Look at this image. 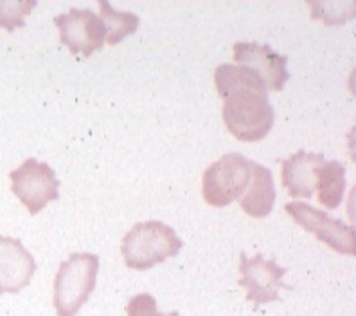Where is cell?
<instances>
[{
  "label": "cell",
  "instance_id": "obj_1",
  "mask_svg": "<svg viewBox=\"0 0 356 316\" xmlns=\"http://www.w3.org/2000/svg\"><path fill=\"white\" fill-rule=\"evenodd\" d=\"M218 96L223 99V122L241 142H257L270 133L275 112L259 74L243 65L223 63L214 70Z\"/></svg>",
  "mask_w": 356,
  "mask_h": 316
},
{
  "label": "cell",
  "instance_id": "obj_2",
  "mask_svg": "<svg viewBox=\"0 0 356 316\" xmlns=\"http://www.w3.org/2000/svg\"><path fill=\"white\" fill-rule=\"evenodd\" d=\"M182 247L184 241L170 225L162 221H143L122 238L121 253L128 268L144 272L175 257Z\"/></svg>",
  "mask_w": 356,
  "mask_h": 316
},
{
  "label": "cell",
  "instance_id": "obj_3",
  "mask_svg": "<svg viewBox=\"0 0 356 316\" xmlns=\"http://www.w3.org/2000/svg\"><path fill=\"white\" fill-rule=\"evenodd\" d=\"M99 257L72 253L58 268L54 278V308L58 316H76L96 288Z\"/></svg>",
  "mask_w": 356,
  "mask_h": 316
},
{
  "label": "cell",
  "instance_id": "obj_4",
  "mask_svg": "<svg viewBox=\"0 0 356 316\" xmlns=\"http://www.w3.org/2000/svg\"><path fill=\"white\" fill-rule=\"evenodd\" d=\"M250 162L239 153H229L205 169L202 196L211 207H227L239 199L250 183Z\"/></svg>",
  "mask_w": 356,
  "mask_h": 316
},
{
  "label": "cell",
  "instance_id": "obj_5",
  "mask_svg": "<svg viewBox=\"0 0 356 316\" xmlns=\"http://www.w3.org/2000/svg\"><path fill=\"white\" fill-rule=\"evenodd\" d=\"M11 191L33 216L44 210L47 203L60 198V180L51 165L27 158L20 167L9 173Z\"/></svg>",
  "mask_w": 356,
  "mask_h": 316
},
{
  "label": "cell",
  "instance_id": "obj_6",
  "mask_svg": "<svg viewBox=\"0 0 356 316\" xmlns=\"http://www.w3.org/2000/svg\"><path fill=\"white\" fill-rule=\"evenodd\" d=\"M284 210L305 230L315 234L318 241L331 248V250L355 256V228L348 226L343 221L334 219L330 214L315 208L305 201H291L284 205Z\"/></svg>",
  "mask_w": 356,
  "mask_h": 316
},
{
  "label": "cell",
  "instance_id": "obj_7",
  "mask_svg": "<svg viewBox=\"0 0 356 316\" xmlns=\"http://www.w3.org/2000/svg\"><path fill=\"white\" fill-rule=\"evenodd\" d=\"M54 24L60 29V42L74 56L81 54L83 58H90L103 49L108 35L103 18L92 13L90 9L72 8L69 13L54 17Z\"/></svg>",
  "mask_w": 356,
  "mask_h": 316
},
{
  "label": "cell",
  "instance_id": "obj_8",
  "mask_svg": "<svg viewBox=\"0 0 356 316\" xmlns=\"http://www.w3.org/2000/svg\"><path fill=\"white\" fill-rule=\"evenodd\" d=\"M239 286L247 290V302H252L254 308L261 303H270L279 300V291L290 290L282 282L286 275V268L279 266L275 260L265 259L263 256L247 257L241 253L239 259Z\"/></svg>",
  "mask_w": 356,
  "mask_h": 316
},
{
  "label": "cell",
  "instance_id": "obj_9",
  "mask_svg": "<svg viewBox=\"0 0 356 316\" xmlns=\"http://www.w3.org/2000/svg\"><path fill=\"white\" fill-rule=\"evenodd\" d=\"M234 61L238 65L248 67L259 74L268 92H281L284 83L290 79V72L286 69L288 56L277 54L268 44L238 42L234 44Z\"/></svg>",
  "mask_w": 356,
  "mask_h": 316
},
{
  "label": "cell",
  "instance_id": "obj_10",
  "mask_svg": "<svg viewBox=\"0 0 356 316\" xmlns=\"http://www.w3.org/2000/svg\"><path fill=\"white\" fill-rule=\"evenodd\" d=\"M35 272L36 260L22 241L0 235V294L22 291Z\"/></svg>",
  "mask_w": 356,
  "mask_h": 316
},
{
  "label": "cell",
  "instance_id": "obj_11",
  "mask_svg": "<svg viewBox=\"0 0 356 316\" xmlns=\"http://www.w3.org/2000/svg\"><path fill=\"white\" fill-rule=\"evenodd\" d=\"M326 160L324 155L297 151L282 162V185L291 198H312L315 192L317 167Z\"/></svg>",
  "mask_w": 356,
  "mask_h": 316
},
{
  "label": "cell",
  "instance_id": "obj_12",
  "mask_svg": "<svg viewBox=\"0 0 356 316\" xmlns=\"http://www.w3.org/2000/svg\"><path fill=\"white\" fill-rule=\"evenodd\" d=\"M239 203L252 217H266L272 213L275 203V183L268 167L250 162V183L239 198Z\"/></svg>",
  "mask_w": 356,
  "mask_h": 316
},
{
  "label": "cell",
  "instance_id": "obj_13",
  "mask_svg": "<svg viewBox=\"0 0 356 316\" xmlns=\"http://www.w3.org/2000/svg\"><path fill=\"white\" fill-rule=\"evenodd\" d=\"M315 189L318 191V201L326 208H337L346 192V167L337 160H324L317 167Z\"/></svg>",
  "mask_w": 356,
  "mask_h": 316
},
{
  "label": "cell",
  "instance_id": "obj_14",
  "mask_svg": "<svg viewBox=\"0 0 356 316\" xmlns=\"http://www.w3.org/2000/svg\"><path fill=\"white\" fill-rule=\"evenodd\" d=\"M99 9L101 18H103L106 31H108V35H106V44L108 45L121 44L122 40L134 35L139 27L140 20L137 15L128 13V11H115L106 0H101Z\"/></svg>",
  "mask_w": 356,
  "mask_h": 316
},
{
  "label": "cell",
  "instance_id": "obj_15",
  "mask_svg": "<svg viewBox=\"0 0 356 316\" xmlns=\"http://www.w3.org/2000/svg\"><path fill=\"white\" fill-rule=\"evenodd\" d=\"M38 6L36 0H0V27L13 33L26 26V17Z\"/></svg>",
  "mask_w": 356,
  "mask_h": 316
},
{
  "label": "cell",
  "instance_id": "obj_16",
  "mask_svg": "<svg viewBox=\"0 0 356 316\" xmlns=\"http://www.w3.org/2000/svg\"><path fill=\"white\" fill-rule=\"evenodd\" d=\"M128 316H178L177 311L173 313H159L156 311V300L153 294L140 293L128 302L127 308Z\"/></svg>",
  "mask_w": 356,
  "mask_h": 316
}]
</instances>
